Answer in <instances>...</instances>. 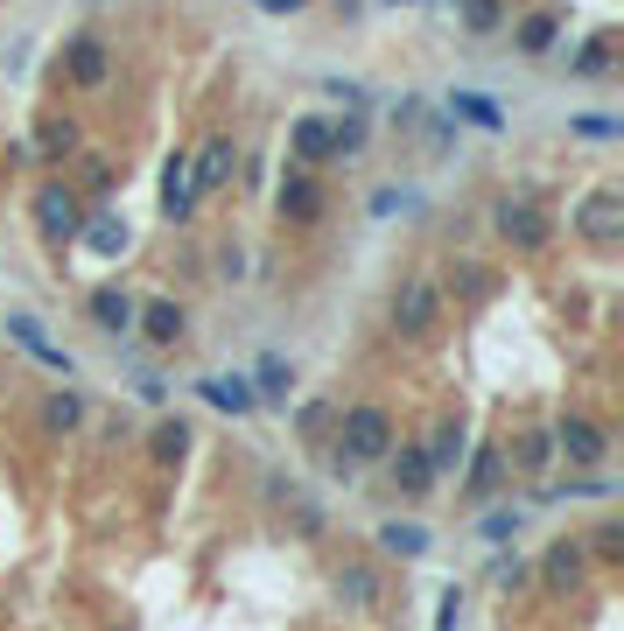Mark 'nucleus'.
Returning <instances> with one entry per match:
<instances>
[{"label": "nucleus", "instance_id": "nucleus-6", "mask_svg": "<svg viewBox=\"0 0 624 631\" xmlns=\"http://www.w3.org/2000/svg\"><path fill=\"white\" fill-rule=\"evenodd\" d=\"M274 210H281V225H324V210H330V189L324 176H309V168H288L274 189Z\"/></svg>", "mask_w": 624, "mask_h": 631}, {"label": "nucleus", "instance_id": "nucleus-24", "mask_svg": "<svg viewBox=\"0 0 624 631\" xmlns=\"http://www.w3.org/2000/svg\"><path fill=\"white\" fill-rule=\"evenodd\" d=\"M190 443H197V435H190V421H183V414H162L155 428H147V456H155V464H183Z\"/></svg>", "mask_w": 624, "mask_h": 631}, {"label": "nucleus", "instance_id": "nucleus-30", "mask_svg": "<svg viewBox=\"0 0 624 631\" xmlns=\"http://www.w3.org/2000/svg\"><path fill=\"white\" fill-rule=\"evenodd\" d=\"M582 554H590L596 568H617L624 562V526L617 520H596L590 533H582Z\"/></svg>", "mask_w": 624, "mask_h": 631}, {"label": "nucleus", "instance_id": "nucleus-34", "mask_svg": "<svg viewBox=\"0 0 624 631\" xmlns=\"http://www.w3.org/2000/svg\"><path fill=\"white\" fill-rule=\"evenodd\" d=\"M457 8H463V29H470V35H491V29L505 22L499 0H457Z\"/></svg>", "mask_w": 624, "mask_h": 631}, {"label": "nucleus", "instance_id": "nucleus-16", "mask_svg": "<svg viewBox=\"0 0 624 631\" xmlns=\"http://www.w3.org/2000/svg\"><path fill=\"white\" fill-rule=\"evenodd\" d=\"M190 210H197V176H190V155H176L162 168V218L190 225Z\"/></svg>", "mask_w": 624, "mask_h": 631}, {"label": "nucleus", "instance_id": "nucleus-28", "mask_svg": "<svg viewBox=\"0 0 624 631\" xmlns=\"http://www.w3.org/2000/svg\"><path fill=\"white\" fill-rule=\"evenodd\" d=\"M337 407H344V400H309V407L295 414V428H302V443H309V449H330V435H337Z\"/></svg>", "mask_w": 624, "mask_h": 631}, {"label": "nucleus", "instance_id": "nucleus-10", "mask_svg": "<svg viewBox=\"0 0 624 631\" xmlns=\"http://www.w3.org/2000/svg\"><path fill=\"white\" fill-rule=\"evenodd\" d=\"M324 162H330V120L324 112H302V120L288 127V168H309L316 176Z\"/></svg>", "mask_w": 624, "mask_h": 631}, {"label": "nucleus", "instance_id": "nucleus-19", "mask_svg": "<svg viewBox=\"0 0 624 631\" xmlns=\"http://www.w3.org/2000/svg\"><path fill=\"white\" fill-rule=\"evenodd\" d=\"M449 120L478 127V133H505V106L491 99V91H449Z\"/></svg>", "mask_w": 624, "mask_h": 631}, {"label": "nucleus", "instance_id": "nucleus-7", "mask_svg": "<svg viewBox=\"0 0 624 631\" xmlns=\"http://www.w3.org/2000/svg\"><path fill=\"white\" fill-rule=\"evenodd\" d=\"M106 78H112L106 35H70V43H64V85H70V91H99Z\"/></svg>", "mask_w": 624, "mask_h": 631}, {"label": "nucleus", "instance_id": "nucleus-2", "mask_svg": "<svg viewBox=\"0 0 624 631\" xmlns=\"http://www.w3.org/2000/svg\"><path fill=\"white\" fill-rule=\"evenodd\" d=\"M386 316H393V330L401 337H435L442 330V281L435 274H422V266H414V274H401L393 281V302H386Z\"/></svg>", "mask_w": 624, "mask_h": 631}, {"label": "nucleus", "instance_id": "nucleus-17", "mask_svg": "<svg viewBox=\"0 0 624 631\" xmlns=\"http://www.w3.org/2000/svg\"><path fill=\"white\" fill-rule=\"evenodd\" d=\"M232 162H239L232 133H211V141H204V155L190 162V176H197V197H211V189H225V183H232Z\"/></svg>", "mask_w": 624, "mask_h": 631}, {"label": "nucleus", "instance_id": "nucleus-25", "mask_svg": "<svg viewBox=\"0 0 624 631\" xmlns=\"http://www.w3.org/2000/svg\"><path fill=\"white\" fill-rule=\"evenodd\" d=\"M245 387H253V400H288L295 393V366H288V358H260V366L253 372H245Z\"/></svg>", "mask_w": 624, "mask_h": 631}, {"label": "nucleus", "instance_id": "nucleus-9", "mask_svg": "<svg viewBox=\"0 0 624 631\" xmlns=\"http://www.w3.org/2000/svg\"><path fill=\"white\" fill-rule=\"evenodd\" d=\"M8 337L22 344V351L35 358V366H50L56 379H70V372H78V358H70L64 344H50V330H43V323H35V316H22V309H14V316H8Z\"/></svg>", "mask_w": 624, "mask_h": 631}, {"label": "nucleus", "instance_id": "nucleus-32", "mask_svg": "<svg viewBox=\"0 0 624 631\" xmlns=\"http://www.w3.org/2000/svg\"><path fill=\"white\" fill-rule=\"evenodd\" d=\"M78 239L91 246V253H106V260H112V253H127V225L112 218V210H106V218H91V225H85Z\"/></svg>", "mask_w": 624, "mask_h": 631}, {"label": "nucleus", "instance_id": "nucleus-3", "mask_svg": "<svg viewBox=\"0 0 624 631\" xmlns=\"http://www.w3.org/2000/svg\"><path fill=\"white\" fill-rule=\"evenodd\" d=\"M35 232H43V246H78V232H85V197L70 183H43L35 189Z\"/></svg>", "mask_w": 624, "mask_h": 631}, {"label": "nucleus", "instance_id": "nucleus-4", "mask_svg": "<svg viewBox=\"0 0 624 631\" xmlns=\"http://www.w3.org/2000/svg\"><path fill=\"white\" fill-rule=\"evenodd\" d=\"M491 232L513 246V253H540V246L555 239V218H547L534 197H499L491 204Z\"/></svg>", "mask_w": 624, "mask_h": 631}, {"label": "nucleus", "instance_id": "nucleus-35", "mask_svg": "<svg viewBox=\"0 0 624 631\" xmlns=\"http://www.w3.org/2000/svg\"><path fill=\"white\" fill-rule=\"evenodd\" d=\"M449 274H457V281H449V289H463V302H484V295H491V266L463 260V266H449Z\"/></svg>", "mask_w": 624, "mask_h": 631}, {"label": "nucleus", "instance_id": "nucleus-40", "mask_svg": "<svg viewBox=\"0 0 624 631\" xmlns=\"http://www.w3.org/2000/svg\"><path fill=\"white\" fill-rule=\"evenodd\" d=\"M218 266H225V281H245V274H239V266H245V253H239V246H225V253H218Z\"/></svg>", "mask_w": 624, "mask_h": 631}, {"label": "nucleus", "instance_id": "nucleus-22", "mask_svg": "<svg viewBox=\"0 0 624 631\" xmlns=\"http://www.w3.org/2000/svg\"><path fill=\"white\" fill-rule=\"evenodd\" d=\"M422 449H428L435 477H442V470H457V464H463V449H470V443H463V414H442V421L428 428V443H422Z\"/></svg>", "mask_w": 624, "mask_h": 631}, {"label": "nucleus", "instance_id": "nucleus-36", "mask_svg": "<svg viewBox=\"0 0 624 631\" xmlns=\"http://www.w3.org/2000/svg\"><path fill=\"white\" fill-rule=\"evenodd\" d=\"M491 583H499V589H519V583H526V562H519V554H499V562H491Z\"/></svg>", "mask_w": 624, "mask_h": 631}, {"label": "nucleus", "instance_id": "nucleus-14", "mask_svg": "<svg viewBox=\"0 0 624 631\" xmlns=\"http://www.w3.org/2000/svg\"><path fill=\"white\" fill-rule=\"evenodd\" d=\"M540 576H547L555 597H576L582 576H590V554H582V541H555V547H547V562H540Z\"/></svg>", "mask_w": 624, "mask_h": 631}, {"label": "nucleus", "instance_id": "nucleus-29", "mask_svg": "<svg viewBox=\"0 0 624 631\" xmlns=\"http://www.w3.org/2000/svg\"><path fill=\"white\" fill-rule=\"evenodd\" d=\"M365 141H372L365 112H344V120H330V162H358V155H365Z\"/></svg>", "mask_w": 624, "mask_h": 631}, {"label": "nucleus", "instance_id": "nucleus-8", "mask_svg": "<svg viewBox=\"0 0 624 631\" xmlns=\"http://www.w3.org/2000/svg\"><path fill=\"white\" fill-rule=\"evenodd\" d=\"M386 477H393L401 499H428V491H435V464H428L422 443H393L386 449Z\"/></svg>", "mask_w": 624, "mask_h": 631}, {"label": "nucleus", "instance_id": "nucleus-26", "mask_svg": "<svg viewBox=\"0 0 624 631\" xmlns=\"http://www.w3.org/2000/svg\"><path fill=\"white\" fill-rule=\"evenodd\" d=\"M499 477H505V456H499V443H484V449H478V464H470V477H463V499H470V505H484L491 491H499Z\"/></svg>", "mask_w": 624, "mask_h": 631}, {"label": "nucleus", "instance_id": "nucleus-5", "mask_svg": "<svg viewBox=\"0 0 624 631\" xmlns=\"http://www.w3.org/2000/svg\"><path fill=\"white\" fill-rule=\"evenodd\" d=\"M547 435H555V456H561L569 470H582V477H590L603 456H611V428H603V421H590V414H561Z\"/></svg>", "mask_w": 624, "mask_h": 631}, {"label": "nucleus", "instance_id": "nucleus-12", "mask_svg": "<svg viewBox=\"0 0 624 631\" xmlns=\"http://www.w3.org/2000/svg\"><path fill=\"white\" fill-rule=\"evenodd\" d=\"M330 597L344 603V610H380V597H386V589H380V568H372V562H344V568L330 576Z\"/></svg>", "mask_w": 624, "mask_h": 631}, {"label": "nucleus", "instance_id": "nucleus-11", "mask_svg": "<svg viewBox=\"0 0 624 631\" xmlns=\"http://www.w3.org/2000/svg\"><path fill=\"white\" fill-rule=\"evenodd\" d=\"M499 456H505V470H519V477H534V485H547V470H555V435H547V428H526V435H513Z\"/></svg>", "mask_w": 624, "mask_h": 631}, {"label": "nucleus", "instance_id": "nucleus-13", "mask_svg": "<svg viewBox=\"0 0 624 631\" xmlns=\"http://www.w3.org/2000/svg\"><path fill=\"white\" fill-rule=\"evenodd\" d=\"M29 155L35 162H70L78 155V120H70V112H43L35 133H29Z\"/></svg>", "mask_w": 624, "mask_h": 631}, {"label": "nucleus", "instance_id": "nucleus-15", "mask_svg": "<svg viewBox=\"0 0 624 631\" xmlns=\"http://www.w3.org/2000/svg\"><path fill=\"white\" fill-rule=\"evenodd\" d=\"M134 330L155 344V351H176V344H183V309L168 295H155V302H141V309H134Z\"/></svg>", "mask_w": 624, "mask_h": 631}, {"label": "nucleus", "instance_id": "nucleus-31", "mask_svg": "<svg viewBox=\"0 0 624 631\" xmlns=\"http://www.w3.org/2000/svg\"><path fill=\"white\" fill-rule=\"evenodd\" d=\"M380 554H401V562L428 554V526H414V520H386V526H380Z\"/></svg>", "mask_w": 624, "mask_h": 631}, {"label": "nucleus", "instance_id": "nucleus-1", "mask_svg": "<svg viewBox=\"0 0 624 631\" xmlns=\"http://www.w3.org/2000/svg\"><path fill=\"white\" fill-rule=\"evenodd\" d=\"M337 464H386V449L401 443V428H393V407H380V400H351V407H337Z\"/></svg>", "mask_w": 624, "mask_h": 631}, {"label": "nucleus", "instance_id": "nucleus-27", "mask_svg": "<svg viewBox=\"0 0 624 631\" xmlns=\"http://www.w3.org/2000/svg\"><path fill=\"white\" fill-rule=\"evenodd\" d=\"M555 43H561V14H526V22L513 29V50L519 56H547Z\"/></svg>", "mask_w": 624, "mask_h": 631}, {"label": "nucleus", "instance_id": "nucleus-39", "mask_svg": "<svg viewBox=\"0 0 624 631\" xmlns=\"http://www.w3.org/2000/svg\"><path fill=\"white\" fill-rule=\"evenodd\" d=\"M85 183L106 189V183H112V155H85Z\"/></svg>", "mask_w": 624, "mask_h": 631}, {"label": "nucleus", "instance_id": "nucleus-18", "mask_svg": "<svg viewBox=\"0 0 624 631\" xmlns=\"http://www.w3.org/2000/svg\"><path fill=\"white\" fill-rule=\"evenodd\" d=\"M85 309H91V323H99L106 337H127V330H134V309H141V302L127 295V289H112V281H106V289H91Z\"/></svg>", "mask_w": 624, "mask_h": 631}, {"label": "nucleus", "instance_id": "nucleus-41", "mask_svg": "<svg viewBox=\"0 0 624 631\" xmlns=\"http://www.w3.org/2000/svg\"><path fill=\"white\" fill-rule=\"evenodd\" d=\"M576 133H590V141H611L617 120H576Z\"/></svg>", "mask_w": 624, "mask_h": 631}, {"label": "nucleus", "instance_id": "nucleus-38", "mask_svg": "<svg viewBox=\"0 0 624 631\" xmlns=\"http://www.w3.org/2000/svg\"><path fill=\"white\" fill-rule=\"evenodd\" d=\"M457 618H463V589L449 583V589H442V618H435V631H457Z\"/></svg>", "mask_w": 624, "mask_h": 631}, {"label": "nucleus", "instance_id": "nucleus-42", "mask_svg": "<svg viewBox=\"0 0 624 631\" xmlns=\"http://www.w3.org/2000/svg\"><path fill=\"white\" fill-rule=\"evenodd\" d=\"M253 8H260V14H302L309 0H253Z\"/></svg>", "mask_w": 624, "mask_h": 631}, {"label": "nucleus", "instance_id": "nucleus-21", "mask_svg": "<svg viewBox=\"0 0 624 631\" xmlns=\"http://www.w3.org/2000/svg\"><path fill=\"white\" fill-rule=\"evenodd\" d=\"M197 393L211 400L218 414H253V407H260L253 387H245V372H211V379H197Z\"/></svg>", "mask_w": 624, "mask_h": 631}, {"label": "nucleus", "instance_id": "nucleus-37", "mask_svg": "<svg viewBox=\"0 0 624 631\" xmlns=\"http://www.w3.org/2000/svg\"><path fill=\"white\" fill-rule=\"evenodd\" d=\"M484 541H513V533H519V512H484Z\"/></svg>", "mask_w": 624, "mask_h": 631}, {"label": "nucleus", "instance_id": "nucleus-33", "mask_svg": "<svg viewBox=\"0 0 624 631\" xmlns=\"http://www.w3.org/2000/svg\"><path fill=\"white\" fill-rule=\"evenodd\" d=\"M569 70H576V78H611V35H590Z\"/></svg>", "mask_w": 624, "mask_h": 631}, {"label": "nucleus", "instance_id": "nucleus-20", "mask_svg": "<svg viewBox=\"0 0 624 631\" xmlns=\"http://www.w3.org/2000/svg\"><path fill=\"white\" fill-rule=\"evenodd\" d=\"M78 428H85V393L78 387H56L43 400V435H50V443H64V435H78Z\"/></svg>", "mask_w": 624, "mask_h": 631}, {"label": "nucleus", "instance_id": "nucleus-23", "mask_svg": "<svg viewBox=\"0 0 624 631\" xmlns=\"http://www.w3.org/2000/svg\"><path fill=\"white\" fill-rule=\"evenodd\" d=\"M617 218H624V197H617V189H611V183H603V189H596V197H590V204H582V239H596V246H611V239H617Z\"/></svg>", "mask_w": 624, "mask_h": 631}]
</instances>
